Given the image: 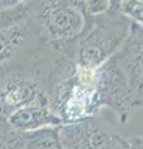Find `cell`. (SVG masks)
Returning a JSON list of instances; mask_svg holds the SVG:
<instances>
[{
	"label": "cell",
	"instance_id": "6da1fadb",
	"mask_svg": "<svg viewBox=\"0 0 143 149\" xmlns=\"http://www.w3.org/2000/svg\"><path fill=\"white\" fill-rule=\"evenodd\" d=\"M131 24V19L119 11L91 16L85 31L73 41L72 61L82 67H100L121 46Z\"/></svg>",
	"mask_w": 143,
	"mask_h": 149
},
{
	"label": "cell",
	"instance_id": "7a4b0ae2",
	"mask_svg": "<svg viewBox=\"0 0 143 149\" xmlns=\"http://www.w3.org/2000/svg\"><path fill=\"white\" fill-rule=\"evenodd\" d=\"M47 45L30 15L0 30V73L26 71L46 66L52 56H46Z\"/></svg>",
	"mask_w": 143,
	"mask_h": 149
},
{
	"label": "cell",
	"instance_id": "3957f363",
	"mask_svg": "<svg viewBox=\"0 0 143 149\" xmlns=\"http://www.w3.org/2000/svg\"><path fill=\"white\" fill-rule=\"evenodd\" d=\"M26 6L30 17L50 46L78 37L90 19L72 0H31Z\"/></svg>",
	"mask_w": 143,
	"mask_h": 149
},
{
	"label": "cell",
	"instance_id": "277c9868",
	"mask_svg": "<svg viewBox=\"0 0 143 149\" xmlns=\"http://www.w3.org/2000/svg\"><path fill=\"white\" fill-rule=\"evenodd\" d=\"M93 102L96 113L102 108H111L121 123H126L143 106V101L132 91L122 68L111 57L97 67Z\"/></svg>",
	"mask_w": 143,
	"mask_h": 149
},
{
	"label": "cell",
	"instance_id": "5b68a950",
	"mask_svg": "<svg viewBox=\"0 0 143 149\" xmlns=\"http://www.w3.org/2000/svg\"><path fill=\"white\" fill-rule=\"evenodd\" d=\"M55 65L0 73V117L6 119L13 112L46 93L47 80Z\"/></svg>",
	"mask_w": 143,
	"mask_h": 149
},
{
	"label": "cell",
	"instance_id": "8992f818",
	"mask_svg": "<svg viewBox=\"0 0 143 149\" xmlns=\"http://www.w3.org/2000/svg\"><path fill=\"white\" fill-rule=\"evenodd\" d=\"M111 58L127 76L136 96L143 101V26L132 21L126 39Z\"/></svg>",
	"mask_w": 143,
	"mask_h": 149
},
{
	"label": "cell",
	"instance_id": "52a82bcc",
	"mask_svg": "<svg viewBox=\"0 0 143 149\" xmlns=\"http://www.w3.org/2000/svg\"><path fill=\"white\" fill-rule=\"evenodd\" d=\"M59 139L63 149H114L118 134L107 133L91 117L59 125Z\"/></svg>",
	"mask_w": 143,
	"mask_h": 149
},
{
	"label": "cell",
	"instance_id": "ba28073f",
	"mask_svg": "<svg viewBox=\"0 0 143 149\" xmlns=\"http://www.w3.org/2000/svg\"><path fill=\"white\" fill-rule=\"evenodd\" d=\"M6 122L11 128L20 133L62 124V120L50 107L47 93H43L31 103L13 112L10 116H8Z\"/></svg>",
	"mask_w": 143,
	"mask_h": 149
},
{
	"label": "cell",
	"instance_id": "9c48e42d",
	"mask_svg": "<svg viewBox=\"0 0 143 149\" xmlns=\"http://www.w3.org/2000/svg\"><path fill=\"white\" fill-rule=\"evenodd\" d=\"M24 149H63L59 139V125L24 133Z\"/></svg>",
	"mask_w": 143,
	"mask_h": 149
},
{
	"label": "cell",
	"instance_id": "30bf717a",
	"mask_svg": "<svg viewBox=\"0 0 143 149\" xmlns=\"http://www.w3.org/2000/svg\"><path fill=\"white\" fill-rule=\"evenodd\" d=\"M25 136L11 128L5 118L0 117V149H24Z\"/></svg>",
	"mask_w": 143,
	"mask_h": 149
},
{
	"label": "cell",
	"instance_id": "8fae6325",
	"mask_svg": "<svg viewBox=\"0 0 143 149\" xmlns=\"http://www.w3.org/2000/svg\"><path fill=\"white\" fill-rule=\"evenodd\" d=\"M29 15L26 4L0 9V30Z\"/></svg>",
	"mask_w": 143,
	"mask_h": 149
},
{
	"label": "cell",
	"instance_id": "7c38bea8",
	"mask_svg": "<svg viewBox=\"0 0 143 149\" xmlns=\"http://www.w3.org/2000/svg\"><path fill=\"white\" fill-rule=\"evenodd\" d=\"M121 13L132 21L143 26V3L141 0H124Z\"/></svg>",
	"mask_w": 143,
	"mask_h": 149
},
{
	"label": "cell",
	"instance_id": "4fadbf2b",
	"mask_svg": "<svg viewBox=\"0 0 143 149\" xmlns=\"http://www.w3.org/2000/svg\"><path fill=\"white\" fill-rule=\"evenodd\" d=\"M85 9L87 16L100 15L110 10L108 0H85Z\"/></svg>",
	"mask_w": 143,
	"mask_h": 149
},
{
	"label": "cell",
	"instance_id": "5bb4252c",
	"mask_svg": "<svg viewBox=\"0 0 143 149\" xmlns=\"http://www.w3.org/2000/svg\"><path fill=\"white\" fill-rule=\"evenodd\" d=\"M122 149H143V137H132L122 138L121 137Z\"/></svg>",
	"mask_w": 143,
	"mask_h": 149
},
{
	"label": "cell",
	"instance_id": "9a60e30c",
	"mask_svg": "<svg viewBox=\"0 0 143 149\" xmlns=\"http://www.w3.org/2000/svg\"><path fill=\"white\" fill-rule=\"evenodd\" d=\"M124 0H108L110 3V10L111 11H119L121 13V8Z\"/></svg>",
	"mask_w": 143,
	"mask_h": 149
},
{
	"label": "cell",
	"instance_id": "2e32d148",
	"mask_svg": "<svg viewBox=\"0 0 143 149\" xmlns=\"http://www.w3.org/2000/svg\"><path fill=\"white\" fill-rule=\"evenodd\" d=\"M72 3L75 4V5L80 9V10L85 14V15L87 16V14H86V9H85V0H72ZM87 17H91V16H87Z\"/></svg>",
	"mask_w": 143,
	"mask_h": 149
},
{
	"label": "cell",
	"instance_id": "e0dca14e",
	"mask_svg": "<svg viewBox=\"0 0 143 149\" xmlns=\"http://www.w3.org/2000/svg\"><path fill=\"white\" fill-rule=\"evenodd\" d=\"M114 149H122V146H121V136H118V141H117V144Z\"/></svg>",
	"mask_w": 143,
	"mask_h": 149
},
{
	"label": "cell",
	"instance_id": "ac0fdd59",
	"mask_svg": "<svg viewBox=\"0 0 143 149\" xmlns=\"http://www.w3.org/2000/svg\"><path fill=\"white\" fill-rule=\"evenodd\" d=\"M141 1H142V3H143V0H141Z\"/></svg>",
	"mask_w": 143,
	"mask_h": 149
}]
</instances>
